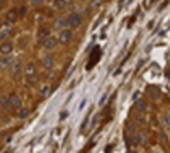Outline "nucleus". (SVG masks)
<instances>
[{
	"mask_svg": "<svg viewBox=\"0 0 170 153\" xmlns=\"http://www.w3.org/2000/svg\"><path fill=\"white\" fill-rule=\"evenodd\" d=\"M53 5H55V9H58V10H63L65 5H66V2L65 0H53Z\"/></svg>",
	"mask_w": 170,
	"mask_h": 153,
	"instance_id": "obj_5",
	"label": "nucleus"
},
{
	"mask_svg": "<svg viewBox=\"0 0 170 153\" xmlns=\"http://www.w3.org/2000/svg\"><path fill=\"white\" fill-rule=\"evenodd\" d=\"M10 49H12V44H10V43H3V44L0 46V51H2L3 55H7V53H10Z\"/></svg>",
	"mask_w": 170,
	"mask_h": 153,
	"instance_id": "obj_6",
	"label": "nucleus"
},
{
	"mask_svg": "<svg viewBox=\"0 0 170 153\" xmlns=\"http://www.w3.org/2000/svg\"><path fill=\"white\" fill-rule=\"evenodd\" d=\"M7 34H9V31H7V29H2V31H0V39H3Z\"/></svg>",
	"mask_w": 170,
	"mask_h": 153,
	"instance_id": "obj_17",
	"label": "nucleus"
},
{
	"mask_svg": "<svg viewBox=\"0 0 170 153\" xmlns=\"http://www.w3.org/2000/svg\"><path fill=\"white\" fill-rule=\"evenodd\" d=\"M19 117H27V109H20L19 111Z\"/></svg>",
	"mask_w": 170,
	"mask_h": 153,
	"instance_id": "obj_15",
	"label": "nucleus"
},
{
	"mask_svg": "<svg viewBox=\"0 0 170 153\" xmlns=\"http://www.w3.org/2000/svg\"><path fill=\"white\" fill-rule=\"evenodd\" d=\"M80 20H82V16H80V14H72L66 22H68L70 27H78V26H80Z\"/></svg>",
	"mask_w": 170,
	"mask_h": 153,
	"instance_id": "obj_1",
	"label": "nucleus"
},
{
	"mask_svg": "<svg viewBox=\"0 0 170 153\" xmlns=\"http://www.w3.org/2000/svg\"><path fill=\"white\" fill-rule=\"evenodd\" d=\"M150 94H151V97H158V90H156V89H155V87H151Z\"/></svg>",
	"mask_w": 170,
	"mask_h": 153,
	"instance_id": "obj_16",
	"label": "nucleus"
},
{
	"mask_svg": "<svg viewBox=\"0 0 170 153\" xmlns=\"http://www.w3.org/2000/svg\"><path fill=\"white\" fill-rule=\"evenodd\" d=\"M55 46H56V39L55 38H48L44 41V48H46V49H53Z\"/></svg>",
	"mask_w": 170,
	"mask_h": 153,
	"instance_id": "obj_3",
	"label": "nucleus"
},
{
	"mask_svg": "<svg viewBox=\"0 0 170 153\" xmlns=\"http://www.w3.org/2000/svg\"><path fill=\"white\" fill-rule=\"evenodd\" d=\"M43 65H44V68H51V66H53V58L51 56L43 58Z\"/></svg>",
	"mask_w": 170,
	"mask_h": 153,
	"instance_id": "obj_9",
	"label": "nucleus"
},
{
	"mask_svg": "<svg viewBox=\"0 0 170 153\" xmlns=\"http://www.w3.org/2000/svg\"><path fill=\"white\" fill-rule=\"evenodd\" d=\"M29 2H31V3H34V5H39L43 0H29Z\"/></svg>",
	"mask_w": 170,
	"mask_h": 153,
	"instance_id": "obj_21",
	"label": "nucleus"
},
{
	"mask_svg": "<svg viewBox=\"0 0 170 153\" xmlns=\"http://www.w3.org/2000/svg\"><path fill=\"white\" fill-rule=\"evenodd\" d=\"M66 111H63V112H61V116H60V119H61V121H63V119H66Z\"/></svg>",
	"mask_w": 170,
	"mask_h": 153,
	"instance_id": "obj_20",
	"label": "nucleus"
},
{
	"mask_svg": "<svg viewBox=\"0 0 170 153\" xmlns=\"http://www.w3.org/2000/svg\"><path fill=\"white\" fill-rule=\"evenodd\" d=\"M9 100H10V99H2V106H3V107H9Z\"/></svg>",
	"mask_w": 170,
	"mask_h": 153,
	"instance_id": "obj_18",
	"label": "nucleus"
},
{
	"mask_svg": "<svg viewBox=\"0 0 170 153\" xmlns=\"http://www.w3.org/2000/svg\"><path fill=\"white\" fill-rule=\"evenodd\" d=\"M162 123H163L165 129H169V131H170V117H169V114H163V117H162Z\"/></svg>",
	"mask_w": 170,
	"mask_h": 153,
	"instance_id": "obj_10",
	"label": "nucleus"
},
{
	"mask_svg": "<svg viewBox=\"0 0 170 153\" xmlns=\"http://www.w3.org/2000/svg\"><path fill=\"white\" fill-rule=\"evenodd\" d=\"M70 39H72V31L65 29V31H61V32H60V38H58V41H60L61 44H66Z\"/></svg>",
	"mask_w": 170,
	"mask_h": 153,
	"instance_id": "obj_2",
	"label": "nucleus"
},
{
	"mask_svg": "<svg viewBox=\"0 0 170 153\" xmlns=\"http://www.w3.org/2000/svg\"><path fill=\"white\" fill-rule=\"evenodd\" d=\"M126 2H128V0H119V5H121V7H123V5H124V3H126Z\"/></svg>",
	"mask_w": 170,
	"mask_h": 153,
	"instance_id": "obj_22",
	"label": "nucleus"
},
{
	"mask_svg": "<svg viewBox=\"0 0 170 153\" xmlns=\"http://www.w3.org/2000/svg\"><path fill=\"white\" fill-rule=\"evenodd\" d=\"M10 70H12V73H14V75H17V73L20 72V63H19V61H14V63L10 65Z\"/></svg>",
	"mask_w": 170,
	"mask_h": 153,
	"instance_id": "obj_8",
	"label": "nucleus"
},
{
	"mask_svg": "<svg viewBox=\"0 0 170 153\" xmlns=\"http://www.w3.org/2000/svg\"><path fill=\"white\" fill-rule=\"evenodd\" d=\"M9 61H10L9 58H0V68H5L9 65Z\"/></svg>",
	"mask_w": 170,
	"mask_h": 153,
	"instance_id": "obj_12",
	"label": "nucleus"
},
{
	"mask_svg": "<svg viewBox=\"0 0 170 153\" xmlns=\"http://www.w3.org/2000/svg\"><path fill=\"white\" fill-rule=\"evenodd\" d=\"M48 36V29H39V39Z\"/></svg>",
	"mask_w": 170,
	"mask_h": 153,
	"instance_id": "obj_14",
	"label": "nucleus"
},
{
	"mask_svg": "<svg viewBox=\"0 0 170 153\" xmlns=\"http://www.w3.org/2000/svg\"><path fill=\"white\" fill-rule=\"evenodd\" d=\"M16 19H17V14H16L14 10H10V12L7 14V20H9V22H14Z\"/></svg>",
	"mask_w": 170,
	"mask_h": 153,
	"instance_id": "obj_11",
	"label": "nucleus"
},
{
	"mask_svg": "<svg viewBox=\"0 0 170 153\" xmlns=\"http://www.w3.org/2000/svg\"><path fill=\"white\" fill-rule=\"evenodd\" d=\"M87 123H89V116H87V117H85V121H83V124H82V126H80V129H85V126H87Z\"/></svg>",
	"mask_w": 170,
	"mask_h": 153,
	"instance_id": "obj_19",
	"label": "nucleus"
},
{
	"mask_svg": "<svg viewBox=\"0 0 170 153\" xmlns=\"http://www.w3.org/2000/svg\"><path fill=\"white\" fill-rule=\"evenodd\" d=\"M10 106H12L14 109L20 107V102H19V97L17 95H10Z\"/></svg>",
	"mask_w": 170,
	"mask_h": 153,
	"instance_id": "obj_7",
	"label": "nucleus"
},
{
	"mask_svg": "<svg viewBox=\"0 0 170 153\" xmlns=\"http://www.w3.org/2000/svg\"><path fill=\"white\" fill-rule=\"evenodd\" d=\"M136 107H138V111H140V112H143V111H145V102H143V100H138Z\"/></svg>",
	"mask_w": 170,
	"mask_h": 153,
	"instance_id": "obj_13",
	"label": "nucleus"
},
{
	"mask_svg": "<svg viewBox=\"0 0 170 153\" xmlns=\"http://www.w3.org/2000/svg\"><path fill=\"white\" fill-rule=\"evenodd\" d=\"M99 56H100V51H99V49L92 53V56H90V63H89V68H92V66H94V63H97Z\"/></svg>",
	"mask_w": 170,
	"mask_h": 153,
	"instance_id": "obj_4",
	"label": "nucleus"
}]
</instances>
